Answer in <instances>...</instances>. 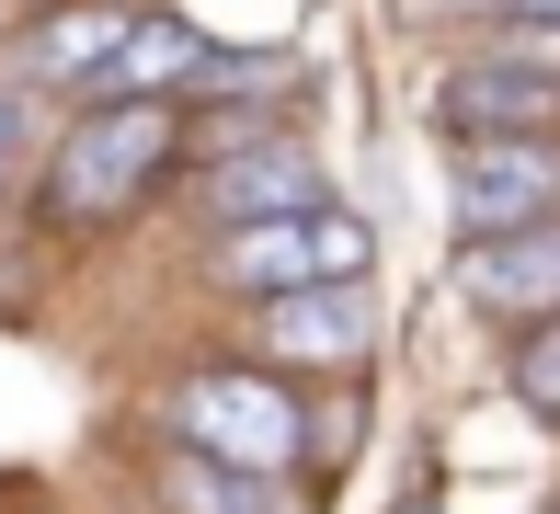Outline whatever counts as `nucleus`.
I'll list each match as a JSON object with an SVG mask.
<instances>
[{
  "label": "nucleus",
  "instance_id": "obj_1",
  "mask_svg": "<svg viewBox=\"0 0 560 514\" xmlns=\"http://www.w3.org/2000/svg\"><path fill=\"white\" fill-rule=\"evenodd\" d=\"M195 126L184 103H69L35 161V229L46 241H104L149 195H184Z\"/></svg>",
  "mask_w": 560,
  "mask_h": 514
},
{
  "label": "nucleus",
  "instance_id": "obj_2",
  "mask_svg": "<svg viewBox=\"0 0 560 514\" xmlns=\"http://www.w3.org/2000/svg\"><path fill=\"white\" fill-rule=\"evenodd\" d=\"M161 434H184V446L229 457V469L275 480V492H287V480L320 457V434H310V400H298V377L252 366V354H229V366H184V377L161 389Z\"/></svg>",
  "mask_w": 560,
  "mask_h": 514
},
{
  "label": "nucleus",
  "instance_id": "obj_3",
  "mask_svg": "<svg viewBox=\"0 0 560 514\" xmlns=\"http://www.w3.org/2000/svg\"><path fill=\"white\" fill-rule=\"evenodd\" d=\"M366 218L354 206H310V218H241V229H195V297L218 308H264L298 287H332V274H366Z\"/></svg>",
  "mask_w": 560,
  "mask_h": 514
},
{
  "label": "nucleus",
  "instance_id": "obj_4",
  "mask_svg": "<svg viewBox=\"0 0 560 514\" xmlns=\"http://www.w3.org/2000/svg\"><path fill=\"white\" fill-rule=\"evenodd\" d=\"M310 206H332V161H320L298 126H241V138L195 149V172H184V218H195V229L310 218Z\"/></svg>",
  "mask_w": 560,
  "mask_h": 514
},
{
  "label": "nucleus",
  "instance_id": "obj_5",
  "mask_svg": "<svg viewBox=\"0 0 560 514\" xmlns=\"http://www.w3.org/2000/svg\"><path fill=\"white\" fill-rule=\"evenodd\" d=\"M241 354L275 366V377H366V354H377L366 274H332V287H298V297L241 308Z\"/></svg>",
  "mask_w": 560,
  "mask_h": 514
},
{
  "label": "nucleus",
  "instance_id": "obj_6",
  "mask_svg": "<svg viewBox=\"0 0 560 514\" xmlns=\"http://www.w3.org/2000/svg\"><path fill=\"white\" fill-rule=\"evenodd\" d=\"M560 218V138H446V229L492 241V229Z\"/></svg>",
  "mask_w": 560,
  "mask_h": 514
},
{
  "label": "nucleus",
  "instance_id": "obj_7",
  "mask_svg": "<svg viewBox=\"0 0 560 514\" xmlns=\"http://www.w3.org/2000/svg\"><path fill=\"white\" fill-rule=\"evenodd\" d=\"M126 35H138V0H35V12L0 35V58H12L46 103H92L104 69L126 58Z\"/></svg>",
  "mask_w": 560,
  "mask_h": 514
},
{
  "label": "nucleus",
  "instance_id": "obj_8",
  "mask_svg": "<svg viewBox=\"0 0 560 514\" xmlns=\"http://www.w3.org/2000/svg\"><path fill=\"white\" fill-rule=\"evenodd\" d=\"M435 126L446 138H560V69L469 46V58L435 69Z\"/></svg>",
  "mask_w": 560,
  "mask_h": 514
},
{
  "label": "nucleus",
  "instance_id": "obj_9",
  "mask_svg": "<svg viewBox=\"0 0 560 514\" xmlns=\"http://www.w3.org/2000/svg\"><path fill=\"white\" fill-rule=\"evenodd\" d=\"M457 308H480L492 331H526L560 308V218H526V229H492V241H457L446 264Z\"/></svg>",
  "mask_w": 560,
  "mask_h": 514
},
{
  "label": "nucleus",
  "instance_id": "obj_10",
  "mask_svg": "<svg viewBox=\"0 0 560 514\" xmlns=\"http://www.w3.org/2000/svg\"><path fill=\"white\" fill-rule=\"evenodd\" d=\"M149 503H161V514H287V503H275V480L229 469V457L184 446V434L149 446Z\"/></svg>",
  "mask_w": 560,
  "mask_h": 514
},
{
  "label": "nucleus",
  "instance_id": "obj_11",
  "mask_svg": "<svg viewBox=\"0 0 560 514\" xmlns=\"http://www.w3.org/2000/svg\"><path fill=\"white\" fill-rule=\"evenodd\" d=\"M207 69V35L172 12H138V35H126V58L104 69V92L92 103H184V81Z\"/></svg>",
  "mask_w": 560,
  "mask_h": 514
},
{
  "label": "nucleus",
  "instance_id": "obj_12",
  "mask_svg": "<svg viewBox=\"0 0 560 514\" xmlns=\"http://www.w3.org/2000/svg\"><path fill=\"white\" fill-rule=\"evenodd\" d=\"M46 138H58V103H46V92L23 81L12 58H0V206H12V195H35Z\"/></svg>",
  "mask_w": 560,
  "mask_h": 514
},
{
  "label": "nucleus",
  "instance_id": "obj_13",
  "mask_svg": "<svg viewBox=\"0 0 560 514\" xmlns=\"http://www.w3.org/2000/svg\"><path fill=\"white\" fill-rule=\"evenodd\" d=\"M503 389L538 411V423H560V308H549V320H526L515 343H503Z\"/></svg>",
  "mask_w": 560,
  "mask_h": 514
},
{
  "label": "nucleus",
  "instance_id": "obj_14",
  "mask_svg": "<svg viewBox=\"0 0 560 514\" xmlns=\"http://www.w3.org/2000/svg\"><path fill=\"white\" fill-rule=\"evenodd\" d=\"M23 12H35V0H23Z\"/></svg>",
  "mask_w": 560,
  "mask_h": 514
},
{
  "label": "nucleus",
  "instance_id": "obj_15",
  "mask_svg": "<svg viewBox=\"0 0 560 514\" xmlns=\"http://www.w3.org/2000/svg\"><path fill=\"white\" fill-rule=\"evenodd\" d=\"M138 12H149V0H138Z\"/></svg>",
  "mask_w": 560,
  "mask_h": 514
}]
</instances>
